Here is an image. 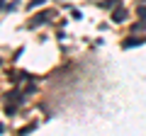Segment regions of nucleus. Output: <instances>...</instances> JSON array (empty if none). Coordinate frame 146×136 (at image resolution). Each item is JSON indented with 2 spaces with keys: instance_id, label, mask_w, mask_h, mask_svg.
<instances>
[{
  "instance_id": "f257e3e1",
  "label": "nucleus",
  "mask_w": 146,
  "mask_h": 136,
  "mask_svg": "<svg viewBox=\"0 0 146 136\" xmlns=\"http://www.w3.org/2000/svg\"><path fill=\"white\" fill-rule=\"evenodd\" d=\"M54 15H56L54 10H44V12H39V15H34V17L29 20V29H36L39 24H44V22H49V20L54 17Z\"/></svg>"
},
{
  "instance_id": "f03ea898",
  "label": "nucleus",
  "mask_w": 146,
  "mask_h": 136,
  "mask_svg": "<svg viewBox=\"0 0 146 136\" xmlns=\"http://www.w3.org/2000/svg\"><path fill=\"white\" fill-rule=\"evenodd\" d=\"M124 17H127V10H124V7H115V12H112V20H115V22H124Z\"/></svg>"
},
{
  "instance_id": "7ed1b4c3",
  "label": "nucleus",
  "mask_w": 146,
  "mask_h": 136,
  "mask_svg": "<svg viewBox=\"0 0 146 136\" xmlns=\"http://www.w3.org/2000/svg\"><path fill=\"white\" fill-rule=\"evenodd\" d=\"M139 44H144V39H139V37H131V39H127L122 46L124 49H129V46H139Z\"/></svg>"
},
{
  "instance_id": "20e7f679",
  "label": "nucleus",
  "mask_w": 146,
  "mask_h": 136,
  "mask_svg": "<svg viewBox=\"0 0 146 136\" xmlns=\"http://www.w3.org/2000/svg\"><path fill=\"white\" fill-rule=\"evenodd\" d=\"M141 29H146V20H141V22H136V24H131V32H141Z\"/></svg>"
},
{
  "instance_id": "39448f33",
  "label": "nucleus",
  "mask_w": 146,
  "mask_h": 136,
  "mask_svg": "<svg viewBox=\"0 0 146 136\" xmlns=\"http://www.w3.org/2000/svg\"><path fill=\"white\" fill-rule=\"evenodd\" d=\"M39 5H44V0H29V5H27V7L34 10V7H39Z\"/></svg>"
},
{
  "instance_id": "423d86ee",
  "label": "nucleus",
  "mask_w": 146,
  "mask_h": 136,
  "mask_svg": "<svg viewBox=\"0 0 146 136\" xmlns=\"http://www.w3.org/2000/svg\"><path fill=\"white\" fill-rule=\"evenodd\" d=\"M102 7H119V3L117 0H107V3H100Z\"/></svg>"
},
{
  "instance_id": "0eeeda50",
  "label": "nucleus",
  "mask_w": 146,
  "mask_h": 136,
  "mask_svg": "<svg viewBox=\"0 0 146 136\" xmlns=\"http://www.w3.org/2000/svg\"><path fill=\"white\" fill-rule=\"evenodd\" d=\"M139 17H141V20H146V5L139 7Z\"/></svg>"
},
{
  "instance_id": "6e6552de",
  "label": "nucleus",
  "mask_w": 146,
  "mask_h": 136,
  "mask_svg": "<svg viewBox=\"0 0 146 136\" xmlns=\"http://www.w3.org/2000/svg\"><path fill=\"white\" fill-rule=\"evenodd\" d=\"M3 131H5V126H3V124H0V134H3Z\"/></svg>"
}]
</instances>
